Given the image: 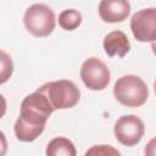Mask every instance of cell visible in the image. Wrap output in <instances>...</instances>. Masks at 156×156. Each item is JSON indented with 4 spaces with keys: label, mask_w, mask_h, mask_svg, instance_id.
Masks as SVG:
<instances>
[{
    "label": "cell",
    "mask_w": 156,
    "mask_h": 156,
    "mask_svg": "<svg viewBox=\"0 0 156 156\" xmlns=\"http://www.w3.org/2000/svg\"><path fill=\"white\" fill-rule=\"evenodd\" d=\"M37 91L41 93L49 100L51 107L55 110H66L74 107L80 99L79 88L68 79H58L43 84Z\"/></svg>",
    "instance_id": "cell-1"
},
{
    "label": "cell",
    "mask_w": 156,
    "mask_h": 156,
    "mask_svg": "<svg viewBox=\"0 0 156 156\" xmlns=\"http://www.w3.org/2000/svg\"><path fill=\"white\" fill-rule=\"evenodd\" d=\"M113 95L116 100L126 107H140L149 98V89L139 76L127 74L116 80Z\"/></svg>",
    "instance_id": "cell-2"
},
{
    "label": "cell",
    "mask_w": 156,
    "mask_h": 156,
    "mask_svg": "<svg viewBox=\"0 0 156 156\" xmlns=\"http://www.w3.org/2000/svg\"><path fill=\"white\" fill-rule=\"evenodd\" d=\"M23 23L26 29L37 38H44L50 35L56 26V18L54 11L45 4L30 5L23 16Z\"/></svg>",
    "instance_id": "cell-3"
},
{
    "label": "cell",
    "mask_w": 156,
    "mask_h": 156,
    "mask_svg": "<svg viewBox=\"0 0 156 156\" xmlns=\"http://www.w3.org/2000/svg\"><path fill=\"white\" fill-rule=\"evenodd\" d=\"M52 112L54 108L46 96L35 90L22 100L18 117L29 124L45 127Z\"/></svg>",
    "instance_id": "cell-4"
},
{
    "label": "cell",
    "mask_w": 156,
    "mask_h": 156,
    "mask_svg": "<svg viewBox=\"0 0 156 156\" xmlns=\"http://www.w3.org/2000/svg\"><path fill=\"white\" fill-rule=\"evenodd\" d=\"M80 79L83 84L94 91H100L107 88L111 80L108 67L100 58L89 57L80 66Z\"/></svg>",
    "instance_id": "cell-5"
},
{
    "label": "cell",
    "mask_w": 156,
    "mask_h": 156,
    "mask_svg": "<svg viewBox=\"0 0 156 156\" xmlns=\"http://www.w3.org/2000/svg\"><path fill=\"white\" fill-rule=\"evenodd\" d=\"M113 133L118 143L124 146H135L145 133L144 122L135 115L121 116L113 127Z\"/></svg>",
    "instance_id": "cell-6"
},
{
    "label": "cell",
    "mask_w": 156,
    "mask_h": 156,
    "mask_svg": "<svg viewBox=\"0 0 156 156\" xmlns=\"http://www.w3.org/2000/svg\"><path fill=\"white\" fill-rule=\"evenodd\" d=\"M133 37L141 43H154L156 39V9L147 7L136 11L130 18Z\"/></svg>",
    "instance_id": "cell-7"
},
{
    "label": "cell",
    "mask_w": 156,
    "mask_h": 156,
    "mask_svg": "<svg viewBox=\"0 0 156 156\" xmlns=\"http://www.w3.org/2000/svg\"><path fill=\"white\" fill-rule=\"evenodd\" d=\"M130 13V4L126 0H102L99 2V16L104 22H123Z\"/></svg>",
    "instance_id": "cell-8"
},
{
    "label": "cell",
    "mask_w": 156,
    "mask_h": 156,
    "mask_svg": "<svg viewBox=\"0 0 156 156\" xmlns=\"http://www.w3.org/2000/svg\"><path fill=\"white\" fill-rule=\"evenodd\" d=\"M104 50L107 56L113 57H124L130 50V43L127 34L122 30H112L110 32L102 41Z\"/></svg>",
    "instance_id": "cell-9"
},
{
    "label": "cell",
    "mask_w": 156,
    "mask_h": 156,
    "mask_svg": "<svg viewBox=\"0 0 156 156\" xmlns=\"http://www.w3.org/2000/svg\"><path fill=\"white\" fill-rule=\"evenodd\" d=\"M45 154L46 156H77V150L68 138L56 136L46 145Z\"/></svg>",
    "instance_id": "cell-10"
},
{
    "label": "cell",
    "mask_w": 156,
    "mask_h": 156,
    "mask_svg": "<svg viewBox=\"0 0 156 156\" xmlns=\"http://www.w3.org/2000/svg\"><path fill=\"white\" fill-rule=\"evenodd\" d=\"M44 129H45V127L29 124V123L24 122L23 119H21L20 117L17 118V121L15 123V127H13L16 138L20 141H24V143L34 141L44 132Z\"/></svg>",
    "instance_id": "cell-11"
},
{
    "label": "cell",
    "mask_w": 156,
    "mask_h": 156,
    "mask_svg": "<svg viewBox=\"0 0 156 156\" xmlns=\"http://www.w3.org/2000/svg\"><path fill=\"white\" fill-rule=\"evenodd\" d=\"M82 23V13L74 9L63 10L58 15V24L65 30H74Z\"/></svg>",
    "instance_id": "cell-12"
},
{
    "label": "cell",
    "mask_w": 156,
    "mask_h": 156,
    "mask_svg": "<svg viewBox=\"0 0 156 156\" xmlns=\"http://www.w3.org/2000/svg\"><path fill=\"white\" fill-rule=\"evenodd\" d=\"M13 73V61L11 56L0 49V85L6 83Z\"/></svg>",
    "instance_id": "cell-13"
},
{
    "label": "cell",
    "mask_w": 156,
    "mask_h": 156,
    "mask_svg": "<svg viewBox=\"0 0 156 156\" xmlns=\"http://www.w3.org/2000/svg\"><path fill=\"white\" fill-rule=\"evenodd\" d=\"M84 156H122V155L116 147L106 144H100V145L90 146L85 151Z\"/></svg>",
    "instance_id": "cell-14"
},
{
    "label": "cell",
    "mask_w": 156,
    "mask_h": 156,
    "mask_svg": "<svg viewBox=\"0 0 156 156\" xmlns=\"http://www.w3.org/2000/svg\"><path fill=\"white\" fill-rule=\"evenodd\" d=\"M9 149V144H7V139L4 134V132L0 130V156H5Z\"/></svg>",
    "instance_id": "cell-15"
},
{
    "label": "cell",
    "mask_w": 156,
    "mask_h": 156,
    "mask_svg": "<svg viewBox=\"0 0 156 156\" xmlns=\"http://www.w3.org/2000/svg\"><path fill=\"white\" fill-rule=\"evenodd\" d=\"M6 108H7V102L6 99L4 98L2 94H0V118L4 117V115L6 113Z\"/></svg>",
    "instance_id": "cell-16"
}]
</instances>
